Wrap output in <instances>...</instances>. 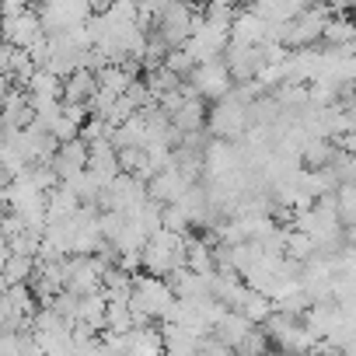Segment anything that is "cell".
Returning <instances> with one entry per match:
<instances>
[{"label":"cell","mask_w":356,"mask_h":356,"mask_svg":"<svg viewBox=\"0 0 356 356\" xmlns=\"http://www.w3.org/2000/svg\"><path fill=\"white\" fill-rule=\"evenodd\" d=\"M335 200H339V217H342V224L356 227V186H339Z\"/></svg>","instance_id":"cell-8"},{"label":"cell","mask_w":356,"mask_h":356,"mask_svg":"<svg viewBox=\"0 0 356 356\" xmlns=\"http://www.w3.org/2000/svg\"><path fill=\"white\" fill-rule=\"evenodd\" d=\"M42 39H49V35H46V29H42L39 11H25V15H18V18H4V42H11V46H18V49H32V46H39Z\"/></svg>","instance_id":"cell-3"},{"label":"cell","mask_w":356,"mask_h":356,"mask_svg":"<svg viewBox=\"0 0 356 356\" xmlns=\"http://www.w3.org/2000/svg\"><path fill=\"white\" fill-rule=\"evenodd\" d=\"M210 133L213 140H238V136H248L252 129V105L238 102L234 95L213 102V112H210Z\"/></svg>","instance_id":"cell-1"},{"label":"cell","mask_w":356,"mask_h":356,"mask_svg":"<svg viewBox=\"0 0 356 356\" xmlns=\"http://www.w3.org/2000/svg\"><path fill=\"white\" fill-rule=\"evenodd\" d=\"M304 4H318V0H304Z\"/></svg>","instance_id":"cell-10"},{"label":"cell","mask_w":356,"mask_h":356,"mask_svg":"<svg viewBox=\"0 0 356 356\" xmlns=\"http://www.w3.org/2000/svg\"><path fill=\"white\" fill-rule=\"evenodd\" d=\"M224 60H227V67H231L234 84L255 81L259 70L266 67V53H262V46H241V42H231L227 53H224Z\"/></svg>","instance_id":"cell-4"},{"label":"cell","mask_w":356,"mask_h":356,"mask_svg":"<svg viewBox=\"0 0 356 356\" xmlns=\"http://www.w3.org/2000/svg\"><path fill=\"white\" fill-rule=\"evenodd\" d=\"M207 122H210V115H207V98H203V95L186 98L182 105L171 112V126L182 133V136H186V133H200Z\"/></svg>","instance_id":"cell-6"},{"label":"cell","mask_w":356,"mask_h":356,"mask_svg":"<svg viewBox=\"0 0 356 356\" xmlns=\"http://www.w3.org/2000/svg\"><path fill=\"white\" fill-rule=\"evenodd\" d=\"M346 108H349V112H353V115H356V91H353V98H349V102H346Z\"/></svg>","instance_id":"cell-9"},{"label":"cell","mask_w":356,"mask_h":356,"mask_svg":"<svg viewBox=\"0 0 356 356\" xmlns=\"http://www.w3.org/2000/svg\"><path fill=\"white\" fill-rule=\"evenodd\" d=\"M98 91H102V84H98L95 70H74L63 81V102H70V105H91Z\"/></svg>","instance_id":"cell-7"},{"label":"cell","mask_w":356,"mask_h":356,"mask_svg":"<svg viewBox=\"0 0 356 356\" xmlns=\"http://www.w3.org/2000/svg\"><path fill=\"white\" fill-rule=\"evenodd\" d=\"M189 84H193L203 98H210V102H220V98H227V95L234 91V77H231V67H227L224 56H220V60H210V63H200V67L193 70Z\"/></svg>","instance_id":"cell-2"},{"label":"cell","mask_w":356,"mask_h":356,"mask_svg":"<svg viewBox=\"0 0 356 356\" xmlns=\"http://www.w3.org/2000/svg\"><path fill=\"white\" fill-rule=\"evenodd\" d=\"M269 35V22L255 11V8H241V15L234 18V29H231V42H241V46H262Z\"/></svg>","instance_id":"cell-5"}]
</instances>
